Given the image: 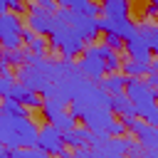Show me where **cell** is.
<instances>
[{
    "label": "cell",
    "mask_w": 158,
    "mask_h": 158,
    "mask_svg": "<svg viewBox=\"0 0 158 158\" xmlns=\"http://www.w3.org/2000/svg\"><path fill=\"white\" fill-rule=\"evenodd\" d=\"M123 94L128 96L136 118H143L151 126L158 123V106H156V89L153 86H148L138 77H128L126 86H123Z\"/></svg>",
    "instance_id": "6da1fadb"
},
{
    "label": "cell",
    "mask_w": 158,
    "mask_h": 158,
    "mask_svg": "<svg viewBox=\"0 0 158 158\" xmlns=\"http://www.w3.org/2000/svg\"><path fill=\"white\" fill-rule=\"evenodd\" d=\"M47 37H49L47 44H49L52 49H57V52L62 54V59H74V57H79L81 49H84V44H86L67 22H62V20H57V17H54V27H52V32H49Z\"/></svg>",
    "instance_id": "7a4b0ae2"
},
{
    "label": "cell",
    "mask_w": 158,
    "mask_h": 158,
    "mask_svg": "<svg viewBox=\"0 0 158 158\" xmlns=\"http://www.w3.org/2000/svg\"><path fill=\"white\" fill-rule=\"evenodd\" d=\"M17 79L27 89H32L37 94H44L52 84V59L42 57L37 62H27V64L17 67Z\"/></svg>",
    "instance_id": "3957f363"
},
{
    "label": "cell",
    "mask_w": 158,
    "mask_h": 158,
    "mask_svg": "<svg viewBox=\"0 0 158 158\" xmlns=\"http://www.w3.org/2000/svg\"><path fill=\"white\" fill-rule=\"evenodd\" d=\"M77 69H79V74H81L84 79H89V81H99V79L106 74V67H104V59H101V54H99L96 42L84 44V49H81V54H79V62H77Z\"/></svg>",
    "instance_id": "277c9868"
},
{
    "label": "cell",
    "mask_w": 158,
    "mask_h": 158,
    "mask_svg": "<svg viewBox=\"0 0 158 158\" xmlns=\"http://www.w3.org/2000/svg\"><path fill=\"white\" fill-rule=\"evenodd\" d=\"M25 15H27V25H25V27H30L35 35L47 37V35L52 32V27H54V15L44 12V10H42L37 2H30Z\"/></svg>",
    "instance_id": "5b68a950"
},
{
    "label": "cell",
    "mask_w": 158,
    "mask_h": 158,
    "mask_svg": "<svg viewBox=\"0 0 158 158\" xmlns=\"http://www.w3.org/2000/svg\"><path fill=\"white\" fill-rule=\"evenodd\" d=\"M111 121H114V114L109 106H89L81 114V126H86L91 133H106Z\"/></svg>",
    "instance_id": "8992f818"
},
{
    "label": "cell",
    "mask_w": 158,
    "mask_h": 158,
    "mask_svg": "<svg viewBox=\"0 0 158 158\" xmlns=\"http://www.w3.org/2000/svg\"><path fill=\"white\" fill-rule=\"evenodd\" d=\"M37 148H42L44 153H49V156H59L67 146H64V141H62V131H57L52 123H44V126H40L37 128V143H35Z\"/></svg>",
    "instance_id": "52a82bcc"
},
{
    "label": "cell",
    "mask_w": 158,
    "mask_h": 158,
    "mask_svg": "<svg viewBox=\"0 0 158 158\" xmlns=\"http://www.w3.org/2000/svg\"><path fill=\"white\" fill-rule=\"evenodd\" d=\"M99 32H104V35L109 32V35L126 40L136 32V22L128 17H99Z\"/></svg>",
    "instance_id": "ba28073f"
},
{
    "label": "cell",
    "mask_w": 158,
    "mask_h": 158,
    "mask_svg": "<svg viewBox=\"0 0 158 158\" xmlns=\"http://www.w3.org/2000/svg\"><path fill=\"white\" fill-rule=\"evenodd\" d=\"M123 52H126L128 59H133V62H151V59H153V52H151L148 42H146L138 32H133L131 37L123 40Z\"/></svg>",
    "instance_id": "9c48e42d"
},
{
    "label": "cell",
    "mask_w": 158,
    "mask_h": 158,
    "mask_svg": "<svg viewBox=\"0 0 158 158\" xmlns=\"http://www.w3.org/2000/svg\"><path fill=\"white\" fill-rule=\"evenodd\" d=\"M10 99H15L17 104H22V106H27L30 111H35V109H40V104H42V99H40V94L37 91H32V89H27L25 84H20L17 79H15V84H12V89H10Z\"/></svg>",
    "instance_id": "30bf717a"
},
{
    "label": "cell",
    "mask_w": 158,
    "mask_h": 158,
    "mask_svg": "<svg viewBox=\"0 0 158 158\" xmlns=\"http://www.w3.org/2000/svg\"><path fill=\"white\" fill-rule=\"evenodd\" d=\"M133 136H106V141L101 146H96L99 151H104L109 158H118V156H128V146H131Z\"/></svg>",
    "instance_id": "8fae6325"
},
{
    "label": "cell",
    "mask_w": 158,
    "mask_h": 158,
    "mask_svg": "<svg viewBox=\"0 0 158 158\" xmlns=\"http://www.w3.org/2000/svg\"><path fill=\"white\" fill-rule=\"evenodd\" d=\"M22 20L20 15L15 12H0V44H5L7 37H20V30H22Z\"/></svg>",
    "instance_id": "7c38bea8"
},
{
    "label": "cell",
    "mask_w": 158,
    "mask_h": 158,
    "mask_svg": "<svg viewBox=\"0 0 158 158\" xmlns=\"http://www.w3.org/2000/svg\"><path fill=\"white\" fill-rule=\"evenodd\" d=\"M101 17H128L131 15V0H99Z\"/></svg>",
    "instance_id": "4fadbf2b"
},
{
    "label": "cell",
    "mask_w": 158,
    "mask_h": 158,
    "mask_svg": "<svg viewBox=\"0 0 158 158\" xmlns=\"http://www.w3.org/2000/svg\"><path fill=\"white\" fill-rule=\"evenodd\" d=\"M62 141H64V146L67 148H79V146H89V141H91V131L86 128V126H74L72 131H64L62 133Z\"/></svg>",
    "instance_id": "5bb4252c"
},
{
    "label": "cell",
    "mask_w": 158,
    "mask_h": 158,
    "mask_svg": "<svg viewBox=\"0 0 158 158\" xmlns=\"http://www.w3.org/2000/svg\"><path fill=\"white\" fill-rule=\"evenodd\" d=\"M126 79H128V77H123L121 72H109V74H104L96 84H99V89H104V91L111 96V94H116V91H123Z\"/></svg>",
    "instance_id": "9a60e30c"
},
{
    "label": "cell",
    "mask_w": 158,
    "mask_h": 158,
    "mask_svg": "<svg viewBox=\"0 0 158 158\" xmlns=\"http://www.w3.org/2000/svg\"><path fill=\"white\" fill-rule=\"evenodd\" d=\"M118 72L123 74V77H138V79H143L148 72H151V62H133V59H121V67H118Z\"/></svg>",
    "instance_id": "2e32d148"
},
{
    "label": "cell",
    "mask_w": 158,
    "mask_h": 158,
    "mask_svg": "<svg viewBox=\"0 0 158 158\" xmlns=\"http://www.w3.org/2000/svg\"><path fill=\"white\" fill-rule=\"evenodd\" d=\"M136 32L148 42V47H151V52L156 54L158 52V27H156V22H148V20H143V22H138L136 25Z\"/></svg>",
    "instance_id": "e0dca14e"
},
{
    "label": "cell",
    "mask_w": 158,
    "mask_h": 158,
    "mask_svg": "<svg viewBox=\"0 0 158 158\" xmlns=\"http://www.w3.org/2000/svg\"><path fill=\"white\" fill-rule=\"evenodd\" d=\"M109 109H111V114H114V116L133 114V106H131V101H128V96H126L123 91H116V94H111V96H109Z\"/></svg>",
    "instance_id": "ac0fdd59"
},
{
    "label": "cell",
    "mask_w": 158,
    "mask_h": 158,
    "mask_svg": "<svg viewBox=\"0 0 158 158\" xmlns=\"http://www.w3.org/2000/svg\"><path fill=\"white\" fill-rule=\"evenodd\" d=\"M67 109V101H62V99H54V96H42V104H40V111H42V118H52L54 114H59V111H64Z\"/></svg>",
    "instance_id": "d6986e66"
},
{
    "label": "cell",
    "mask_w": 158,
    "mask_h": 158,
    "mask_svg": "<svg viewBox=\"0 0 158 158\" xmlns=\"http://www.w3.org/2000/svg\"><path fill=\"white\" fill-rule=\"evenodd\" d=\"M96 47H99V54H101V59H104L106 74H109V72H118V67H121V57H118V52L109 49V47H106L104 42H99Z\"/></svg>",
    "instance_id": "ffe728a7"
},
{
    "label": "cell",
    "mask_w": 158,
    "mask_h": 158,
    "mask_svg": "<svg viewBox=\"0 0 158 158\" xmlns=\"http://www.w3.org/2000/svg\"><path fill=\"white\" fill-rule=\"evenodd\" d=\"M47 123H52V126H54L57 131H62V133H64V131H72V128L77 126V118H74V116H72V114H69V111L64 109V111L54 114V116H52V118H49Z\"/></svg>",
    "instance_id": "44dd1931"
},
{
    "label": "cell",
    "mask_w": 158,
    "mask_h": 158,
    "mask_svg": "<svg viewBox=\"0 0 158 158\" xmlns=\"http://www.w3.org/2000/svg\"><path fill=\"white\" fill-rule=\"evenodd\" d=\"M25 54H27L25 47H15V49H2L0 47V59H5L10 67H22L25 64Z\"/></svg>",
    "instance_id": "7402d4cb"
},
{
    "label": "cell",
    "mask_w": 158,
    "mask_h": 158,
    "mask_svg": "<svg viewBox=\"0 0 158 158\" xmlns=\"http://www.w3.org/2000/svg\"><path fill=\"white\" fill-rule=\"evenodd\" d=\"M0 109L2 111H7V114H12V116H22V118H30L32 116V111L27 109V106H22V104H17L15 99H0Z\"/></svg>",
    "instance_id": "603a6c76"
},
{
    "label": "cell",
    "mask_w": 158,
    "mask_h": 158,
    "mask_svg": "<svg viewBox=\"0 0 158 158\" xmlns=\"http://www.w3.org/2000/svg\"><path fill=\"white\" fill-rule=\"evenodd\" d=\"M12 158H52V156L37 146H17L12 148Z\"/></svg>",
    "instance_id": "cb8c5ba5"
},
{
    "label": "cell",
    "mask_w": 158,
    "mask_h": 158,
    "mask_svg": "<svg viewBox=\"0 0 158 158\" xmlns=\"http://www.w3.org/2000/svg\"><path fill=\"white\" fill-rule=\"evenodd\" d=\"M25 47H27V52H32V54H37V57H47V52H49L47 40H44V37H40V35H35Z\"/></svg>",
    "instance_id": "d4e9b609"
},
{
    "label": "cell",
    "mask_w": 158,
    "mask_h": 158,
    "mask_svg": "<svg viewBox=\"0 0 158 158\" xmlns=\"http://www.w3.org/2000/svg\"><path fill=\"white\" fill-rule=\"evenodd\" d=\"M12 84H15V77L12 74H0V99H7L10 96Z\"/></svg>",
    "instance_id": "484cf974"
},
{
    "label": "cell",
    "mask_w": 158,
    "mask_h": 158,
    "mask_svg": "<svg viewBox=\"0 0 158 158\" xmlns=\"http://www.w3.org/2000/svg\"><path fill=\"white\" fill-rule=\"evenodd\" d=\"M89 0H57L59 7H67V10H74V12H84Z\"/></svg>",
    "instance_id": "4316f807"
},
{
    "label": "cell",
    "mask_w": 158,
    "mask_h": 158,
    "mask_svg": "<svg viewBox=\"0 0 158 158\" xmlns=\"http://www.w3.org/2000/svg\"><path fill=\"white\" fill-rule=\"evenodd\" d=\"M104 44L109 47V49H114V52H123V40L121 37H116V35H104Z\"/></svg>",
    "instance_id": "83f0119b"
},
{
    "label": "cell",
    "mask_w": 158,
    "mask_h": 158,
    "mask_svg": "<svg viewBox=\"0 0 158 158\" xmlns=\"http://www.w3.org/2000/svg\"><path fill=\"white\" fill-rule=\"evenodd\" d=\"M106 133H109V136H126V126L121 123V118H114V121L109 123Z\"/></svg>",
    "instance_id": "f1b7e54d"
},
{
    "label": "cell",
    "mask_w": 158,
    "mask_h": 158,
    "mask_svg": "<svg viewBox=\"0 0 158 158\" xmlns=\"http://www.w3.org/2000/svg\"><path fill=\"white\" fill-rule=\"evenodd\" d=\"M7 12L25 15V12H27V2H25V0H7Z\"/></svg>",
    "instance_id": "f546056e"
},
{
    "label": "cell",
    "mask_w": 158,
    "mask_h": 158,
    "mask_svg": "<svg viewBox=\"0 0 158 158\" xmlns=\"http://www.w3.org/2000/svg\"><path fill=\"white\" fill-rule=\"evenodd\" d=\"M141 17L143 20H148V22H153L156 17H158V5H153V2H148L143 10H141Z\"/></svg>",
    "instance_id": "4dcf8cb0"
},
{
    "label": "cell",
    "mask_w": 158,
    "mask_h": 158,
    "mask_svg": "<svg viewBox=\"0 0 158 158\" xmlns=\"http://www.w3.org/2000/svg\"><path fill=\"white\" fill-rule=\"evenodd\" d=\"M84 15H89V17H101V7H99V2H96V0H89L86 7H84Z\"/></svg>",
    "instance_id": "1f68e13d"
},
{
    "label": "cell",
    "mask_w": 158,
    "mask_h": 158,
    "mask_svg": "<svg viewBox=\"0 0 158 158\" xmlns=\"http://www.w3.org/2000/svg\"><path fill=\"white\" fill-rule=\"evenodd\" d=\"M37 5H40L44 12H49V15H54V12H57V7H59V5H57V0H37Z\"/></svg>",
    "instance_id": "d6a6232c"
},
{
    "label": "cell",
    "mask_w": 158,
    "mask_h": 158,
    "mask_svg": "<svg viewBox=\"0 0 158 158\" xmlns=\"http://www.w3.org/2000/svg\"><path fill=\"white\" fill-rule=\"evenodd\" d=\"M0 74H12V67H10L5 59H0Z\"/></svg>",
    "instance_id": "836d02e7"
},
{
    "label": "cell",
    "mask_w": 158,
    "mask_h": 158,
    "mask_svg": "<svg viewBox=\"0 0 158 158\" xmlns=\"http://www.w3.org/2000/svg\"><path fill=\"white\" fill-rule=\"evenodd\" d=\"M0 158H12V148H7V146H0Z\"/></svg>",
    "instance_id": "e575fe53"
},
{
    "label": "cell",
    "mask_w": 158,
    "mask_h": 158,
    "mask_svg": "<svg viewBox=\"0 0 158 158\" xmlns=\"http://www.w3.org/2000/svg\"><path fill=\"white\" fill-rule=\"evenodd\" d=\"M59 158H72V151H69V148H64V151L59 153Z\"/></svg>",
    "instance_id": "d590c367"
},
{
    "label": "cell",
    "mask_w": 158,
    "mask_h": 158,
    "mask_svg": "<svg viewBox=\"0 0 158 158\" xmlns=\"http://www.w3.org/2000/svg\"><path fill=\"white\" fill-rule=\"evenodd\" d=\"M118 158H146V156L141 153V156H118Z\"/></svg>",
    "instance_id": "8d00e7d4"
},
{
    "label": "cell",
    "mask_w": 158,
    "mask_h": 158,
    "mask_svg": "<svg viewBox=\"0 0 158 158\" xmlns=\"http://www.w3.org/2000/svg\"><path fill=\"white\" fill-rule=\"evenodd\" d=\"M148 2H153V5H158V0H148Z\"/></svg>",
    "instance_id": "74e56055"
},
{
    "label": "cell",
    "mask_w": 158,
    "mask_h": 158,
    "mask_svg": "<svg viewBox=\"0 0 158 158\" xmlns=\"http://www.w3.org/2000/svg\"><path fill=\"white\" fill-rule=\"evenodd\" d=\"M52 158H59V156H52Z\"/></svg>",
    "instance_id": "f35d334b"
}]
</instances>
